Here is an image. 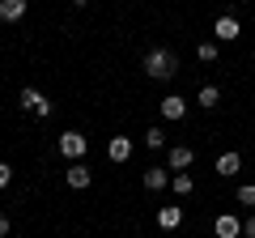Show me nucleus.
Masks as SVG:
<instances>
[{
	"mask_svg": "<svg viewBox=\"0 0 255 238\" xmlns=\"http://www.w3.org/2000/svg\"><path fill=\"white\" fill-rule=\"evenodd\" d=\"M157 226L162 230H179L183 226V204H162V209H157Z\"/></svg>",
	"mask_w": 255,
	"mask_h": 238,
	"instance_id": "obj_11",
	"label": "nucleus"
},
{
	"mask_svg": "<svg viewBox=\"0 0 255 238\" xmlns=\"http://www.w3.org/2000/svg\"><path fill=\"white\" fill-rule=\"evenodd\" d=\"M145 73L153 77V81H170V77L179 73V55H174L170 47H153V51L145 55Z\"/></svg>",
	"mask_w": 255,
	"mask_h": 238,
	"instance_id": "obj_1",
	"label": "nucleus"
},
{
	"mask_svg": "<svg viewBox=\"0 0 255 238\" xmlns=\"http://www.w3.org/2000/svg\"><path fill=\"white\" fill-rule=\"evenodd\" d=\"M196 102H200L204 111H213V107L221 102V90H217V85H200V94H196Z\"/></svg>",
	"mask_w": 255,
	"mask_h": 238,
	"instance_id": "obj_15",
	"label": "nucleus"
},
{
	"mask_svg": "<svg viewBox=\"0 0 255 238\" xmlns=\"http://www.w3.org/2000/svg\"><path fill=\"white\" fill-rule=\"evenodd\" d=\"M243 34V26H238V17H217V26H213V38H217V43H234V38Z\"/></svg>",
	"mask_w": 255,
	"mask_h": 238,
	"instance_id": "obj_7",
	"label": "nucleus"
},
{
	"mask_svg": "<svg viewBox=\"0 0 255 238\" xmlns=\"http://www.w3.org/2000/svg\"><path fill=\"white\" fill-rule=\"evenodd\" d=\"M85 149H90V140H85L81 132H60V153L68 157V162H81Z\"/></svg>",
	"mask_w": 255,
	"mask_h": 238,
	"instance_id": "obj_2",
	"label": "nucleus"
},
{
	"mask_svg": "<svg viewBox=\"0 0 255 238\" xmlns=\"http://www.w3.org/2000/svg\"><path fill=\"white\" fill-rule=\"evenodd\" d=\"M0 238H9V213H0Z\"/></svg>",
	"mask_w": 255,
	"mask_h": 238,
	"instance_id": "obj_21",
	"label": "nucleus"
},
{
	"mask_svg": "<svg viewBox=\"0 0 255 238\" xmlns=\"http://www.w3.org/2000/svg\"><path fill=\"white\" fill-rule=\"evenodd\" d=\"M21 111H30V115L47 119V115H51V102H47L38 90H30V85H26V90H21Z\"/></svg>",
	"mask_w": 255,
	"mask_h": 238,
	"instance_id": "obj_4",
	"label": "nucleus"
},
{
	"mask_svg": "<svg viewBox=\"0 0 255 238\" xmlns=\"http://www.w3.org/2000/svg\"><path fill=\"white\" fill-rule=\"evenodd\" d=\"M145 145H149V149H166V132H162V128H149V132H145Z\"/></svg>",
	"mask_w": 255,
	"mask_h": 238,
	"instance_id": "obj_16",
	"label": "nucleus"
},
{
	"mask_svg": "<svg viewBox=\"0 0 255 238\" xmlns=\"http://www.w3.org/2000/svg\"><path fill=\"white\" fill-rule=\"evenodd\" d=\"M170 192L183 200V196H191V192H196V179H191L187 170H174V174H170Z\"/></svg>",
	"mask_w": 255,
	"mask_h": 238,
	"instance_id": "obj_14",
	"label": "nucleus"
},
{
	"mask_svg": "<svg viewBox=\"0 0 255 238\" xmlns=\"http://www.w3.org/2000/svg\"><path fill=\"white\" fill-rule=\"evenodd\" d=\"M213 234L217 238H243V221H238L234 213H221V217L213 221Z\"/></svg>",
	"mask_w": 255,
	"mask_h": 238,
	"instance_id": "obj_6",
	"label": "nucleus"
},
{
	"mask_svg": "<svg viewBox=\"0 0 255 238\" xmlns=\"http://www.w3.org/2000/svg\"><path fill=\"white\" fill-rule=\"evenodd\" d=\"M170 187V166H145V192H166Z\"/></svg>",
	"mask_w": 255,
	"mask_h": 238,
	"instance_id": "obj_5",
	"label": "nucleus"
},
{
	"mask_svg": "<svg viewBox=\"0 0 255 238\" xmlns=\"http://www.w3.org/2000/svg\"><path fill=\"white\" fill-rule=\"evenodd\" d=\"M30 9V0H0V21H21Z\"/></svg>",
	"mask_w": 255,
	"mask_h": 238,
	"instance_id": "obj_13",
	"label": "nucleus"
},
{
	"mask_svg": "<svg viewBox=\"0 0 255 238\" xmlns=\"http://www.w3.org/2000/svg\"><path fill=\"white\" fill-rule=\"evenodd\" d=\"M107 157L111 162H128V157H132V140L128 136H111L107 140Z\"/></svg>",
	"mask_w": 255,
	"mask_h": 238,
	"instance_id": "obj_12",
	"label": "nucleus"
},
{
	"mask_svg": "<svg viewBox=\"0 0 255 238\" xmlns=\"http://www.w3.org/2000/svg\"><path fill=\"white\" fill-rule=\"evenodd\" d=\"M217 51H221V47H217V38H213V43H200V47H196V55H200L204 64H209V60H217Z\"/></svg>",
	"mask_w": 255,
	"mask_h": 238,
	"instance_id": "obj_17",
	"label": "nucleus"
},
{
	"mask_svg": "<svg viewBox=\"0 0 255 238\" xmlns=\"http://www.w3.org/2000/svg\"><path fill=\"white\" fill-rule=\"evenodd\" d=\"M64 183L73 187V192H85V187L94 183V174H90V166H85V162H68V170H64Z\"/></svg>",
	"mask_w": 255,
	"mask_h": 238,
	"instance_id": "obj_3",
	"label": "nucleus"
},
{
	"mask_svg": "<svg viewBox=\"0 0 255 238\" xmlns=\"http://www.w3.org/2000/svg\"><path fill=\"white\" fill-rule=\"evenodd\" d=\"M157 111H162V119H170V123H179V119L187 115V102H183L179 94H166V98H162V107H157Z\"/></svg>",
	"mask_w": 255,
	"mask_h": 238,
	"instance_id": "obj_9",
	"label": "nucleus"
},
{
	"mask_svg": "<svg viewBox=\"0 0 255 238\" xmlns=\"http://www.w3.org/2000/svg\"><path fill=\"white\" fill-rule=\"evenodd\" d=\"M9 179H13V170H9V162H0V187H9Z\"/></svg>",
	"mask_w": 255,
	"mask_h": 238,
	"instance_id": "obj_19",
	"label": "nucleus"
},
{
	"mask_svg": "<svg viewBox=\"0 0 255 238\" xmlns=\"http://www.w3.org/2000/svg\"><path fill=\"white\" fill-rule=\"evenodd\" d=\"M213 170H217L221 179H234V174L243 170V153H234V149H230V153H221V157H217V166H213Z\"/></svg>",
	"mask_w": 255,
	"mask_h": 238,
	"instance_id": "obj_10",
	"label": "nucleus"
},
{
	"mask_svg": "<svg viewBox=\"0 0 255 238\" xmlns=\"http://www.w3.org/2000/svg\"><path fill=\"white\" fill-rule=\"evenodd\" d=\"M191 162H196V153H191L187 145H170L166 149V166H170V170H187Z\"/></svg>",
	"mask_w": 255,
	"mask_h": 238,
	"instance_id": "obj_8",
	"label": "nucleus"
},
{
	"mask_svg": "<svg viewBox=\"0 0 255 238\" xmlns=\"http://www.w3.org/2000/svg\"><path fill=\"white\" fill-rule=\"evenodd\" d=\"M234 196H238V204H255V183H243Z\"/></svg>",
	"mask_w": 255,
	"mask_h": 238,
	"instance_id": "obj_18",
	"label": "nucleus"
},
{
	"mask_svg": "<svg viewBox=\"0 0 255 238\" xmlns=\"http://www.w3.org/2000/svg\"><path fill=\"white\" fill-rule=\"evenodd\" d=\"M73 4H77V9H85V4H90V0H73Z\"/></svg>",
	"mask_w": 255,
	"mask_h": 238,
	"instance_id": "obj_22",
	"label": "nucleus"
},
{
	"mask_svg": "<svg viewBox=\"0 0 255 238\" xmlns=\"http://www.w3.org/2000/svg\"><path fill=\"white\" fill-rule=\"evenodd\" d=\"M243 238H255V217H247V221H243Z\"/></svg>",
	"mask_w": 255,
	"mask_h": 238,
	"instance_id": "obj_20",
	"label": "nucleus"
}]
</instances>
